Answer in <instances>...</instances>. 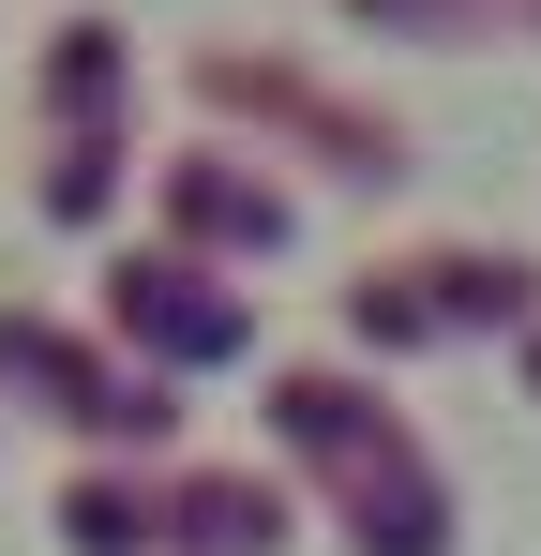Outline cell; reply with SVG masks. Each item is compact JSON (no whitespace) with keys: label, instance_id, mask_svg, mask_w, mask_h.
Listing matches in <instances>:
<instances>
[{"label":"cell","instance_id":"1","mask_svg":"<svg viewBox=\"0 0 541 556\" xmlns=\"http://www.w3.org/2000/svg\"><path fill=\"white\" fill-rule=\"evenodd\" d=\"M270 421H286L301 452L347 481L361 556H437V542H451V527H437V481H422V452H406L391 421H361V391H347V376H286V391H270Z\"/></svg>","mask_w":541,"mask_h":556},{"label":"cell","instance_id":"2","mask_svg":"<svg viewBox=\"0 0 541 556\" xmlns=\"http://www.w3.org/2000/svg\"><path fill=\"white\" fill-rule=\"evenodd\" d=\"M361 346H422V331H496L527 316V256H481V241H437V256H391L361 271Z\"/></svg>","mask_w":541,"mask_h":556},{"label":"cell","instance_id":"3","mask_svg":"<svg viewBox=\"0 0 541 556\" xmlns=\"http://www.w3.org/2000/svg\"><path fill=\"white\" fill-rule=\"evenodd\" d=\"M0 376H30L61 421H90V437H166V391L151 376H105V362H76L46 316H0Z\"/></svg>","mask_w":541,"mask_h":556},{"label":"cell","instance_id":"4","mask_svg":"<svg viewBox=\"0 0 541 556\" xmlns=\"http://www.w3.org/2000/svg\"><path fill=\"white\" fill-rule=\"evenodd\" d=\"M121 331H151V346H180V362H226L256 316H241V301H211V271L151 256V271H121Z\"/></svg>","mask_w":541,"mask_h":556},{"label":"cell","instance_id":"5","mask_svg":"<svg viewBox=\"0 0 541 556\" xmlns=\"http://www.w3.org/2000/svg\"><path fill=\"white\" fill-rule=\"evenodd\" d=\"M166 542H196V556H270V542H286V496H270L256 466H211V481L166 496Z\"/></svg>","mask_w":541,"mask_h":556},{"label":"cell","instance_id":"6","mask_svg":"<svg viewBox=\"0 0 541 556\" xmlns=\"http://www.w3.org/2000/svg\"><path fill=\"white\" fill-rule=\"evenodd\" d=\"M166 211H180V226H211V241H256V256L286 241V195H270V181H226L211 151H196V166H166Z\"/></svg>","mask_w":541,"mask_h":556}]
</instances>
